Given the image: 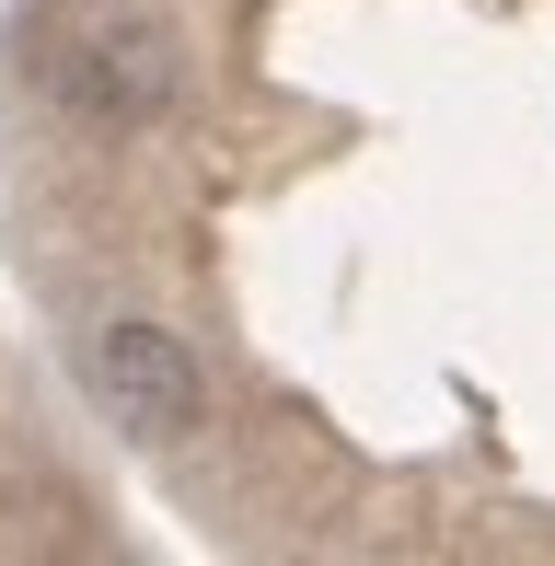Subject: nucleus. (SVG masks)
I'll list each match as a JSON object with an SVG mask.
<instances>
[{"label": "nucleus", "mask_w": 555, "mask_h": 566, "mask_svg": "<svg viewBox=\"0 0 555 566\" xmlns=\"http://www.w3.org/2000/svg\"><path fill=\"white\" fill-rule=\"evenodd\" d=\"M82 394L105 405L128 440H186V428H197V405H209V381H197V347L174 336V324L128 313V324H105V336H93Z\"/></svg>", "instance_id": "nucleus-1"}, {"label": "nucleus", "mask_w": 555, "mask_h": 566, "mask_svg": "<svg viewBox=\"0 0 555 566\" xmlns=\"http://www.w3.org/2000/svg\"><path fill=\"white\" fill-rule=\"evenodd\" d=\"M70 105L93 116H163L174 105V35H150V23H116V35H93L82 59L59 70Z\"/></svg>", "instance_id": "nucleus-2"}]
</instances>
